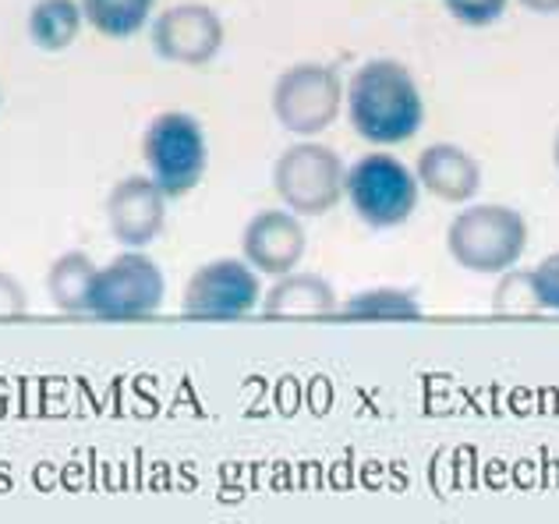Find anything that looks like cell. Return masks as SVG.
Instances as JSON below:
<instances>
[{
	"label": "cell",
	"instance_id": "obj_1",
	"mask_svg": "<svg viewBox=\"0 0 559 524\" xmlns=\"http://www.w3.org/2000/svg\"><path fill=\"white\" fill-rule=\"evenodd\" d=\"M344 110L355 135L376 150L411 142L425 124V96L411 68L393 57L365 61L344 85Z\"/></svg>",
	"mask_w": 559,
	"mask_h": 524
},
{
	"label": "cell",
	"instance_id": "obj_2",
	"mask_svg": "<svg viewBox=\"0 0 559 524\" xmlns=\"http://www.w3.org/2000/svg\"><path fill=\"white\" fill-rule=\"evenodd\" d=\"M447 252L461 270L499 276L527 252V221L503 202H467L447 227Z\"/></svg>",
	"mask_w": 559,
	"mask_h": 524
},
{
	"label": "cell",
	"instance_id": "obj_3",
	"mask_svg": "<svg viewBox=\"0 0 559 524\" xmlns=\"http://www.w3.org/2000/svg\"><path fill=\"white\" fill-rule=\"evenodd\" d=\"M344 199L365 227L393 230L415 216L421 181L415 167H407L401 156H393L390 150H372L347 167Z\"/></svg>",
	"mask_w": 559,
	"mask_h": 524
},
{
	"label": "cell",
	"instance_id": "obj_4",
	"mask_svg": "<svg viewBox=\"0 0 559 524\" xmlns=\"http://www.w3.org/2000/svg\"><path fill=\"white\" fill-rule=\"evenodd\" d=\"M145 174L167 199H185L202 184L210 170V139L195 114L164 110L145 124L142 135Z\"/></svg>",
	"mask_w": 559,
	"mask_h": 524
},
{
	"label": "cell",
	"instance_id": "obj_5",
	"mask_svg": "<svg viewBox=\"0 0 559 524\" xmlns=\"http://www.w3.org/2000/svg\"><path fill=\"white\" fill-rule=\"evenodd\" d=\"M347 167L341 153L326 142L298 139L290 142L273 164V192L280 206L298 216H326L344 199Z\"/></svg>",
	"mask_w": 559,
	"mask_h": 524
},
{
	"label": "cell",
	"instance_id": "obj_6",
	"mask_svg": "<svg viewBox=\"0 0 559 524\" xmlns=\"http://www.w3.org/2000/svg\"><path fill=\"white\" fill-rule=\"evenodd\" d=\"M270 107L276 124L294 139H319L344 110V82L330 64L298 61L273 82Z\"/></svg>",
	"mask_w": 559,
	"mask_h": 524
},
{
	"label": "cell",
	"instance_id": "obj_7",
	"mask_svg": "<svg viewBox=\"0 0 559 524\" xmlns=\"http://www.w3.org/2000/svg\"><path fill=\"white\" fill-rule=\"evenodd\" d=\"M164 301H167L164 266L145 249H124L107 266H99L90 295V315L142 319L164 309Z\"/></svg>",
	"mask_w": 559,
	"mask_h": 524
},
{
	"label": "cell",
	"instance_id": "obj_8",
	"mask_svg": "<svg viewBox=\"0 0 559 524\" xmlns=\"http://www.w3.org/2000/svg\"><path fill=\"white\" fill-rule=\"evenodd\" d=\"M262 273L245 255H219L188 276L181 312L205 319H241L262 309Z\"/></svg>",
	"mask_w": 559,
	"mask_h": 524
},
{
	"label": "cell",
	"instance_id": "obj_9",
	"mask_svg": "<svg viewBox=\"0 0 559 524\" xmlns=\"http://www.w3.org/2000/svg\"><path fill=\"white\" fill-rule=\"evenodd\" d=\"M150 39L159 61L202 68L224 50V19L210 4H174L150 22Z\"/></svg>",
	"mask_w": 559,
	"mask_h": 524
},
{
	"label": "cell",
	"instance_id": "obj_10",
	"mask_svg": "<svg viewBox=\"0 0 559 524\" xmlns=\"http://www.w3.org/2000/svg\"><path fill=\"white\" fill-rule=\"evenodd\" d=\"M167 195L150 174H128L107 195V227L124 249H145L167 227Z\"/></svg>",
	"mask_w": 559,
	"mask_h": 524
},
{
	"label": "cell",
	"instance_id": "obj_11",
	"mask_svg": "<svg viewBox=\"0 0 559 524\" xmlns=\"http://www.w3.org/2000/svg\"><path fill=\"white\" fill-rule=\"evenodd\" d=\"M308 252V235L301 216L287 206L259 210L241 230V255L252 262L262 276H284L301 266Z\"/></svg>",
	"mask_w": 559,
	"mask_h": 524
},
{
	"label": "cell",
	"instance_id": "obj_12",
	"mask_svg": "<svg viewBox=\"0 0 559 524\" xmlns=\"http://www.w3.org/2000/svg\"><path fill=\"white\" fill-rule=\"evenodd\" d=\"M415 174L421 181V192H429L450 206H467L481 188V164L475 153H467L457 142H432L425 145Z\"/></svg>",
	"mask_w": 559,
	"mask_h": 524
},
{
	"label": "cell",
	"instance_id": "obj_13",
	"mask_svg": "<svg viewBox=\"0 0 559 524\" xmlns=\"http://www.w3.org/2000/svg\"><path fill=\"white\" fill-rule=\"evenodd\" d=\"M262 312L266 315H333L341 312L336 290L326 276L319 273H284L262 295Z\"/></svg>",
	"mask_w": 559,
	"mask_h": 524
},
{
	"label": "cell",
	"instance_id": "obj_14",
	"mask_svg": "<svg viewBox=\"0 0 559 524\" xmlns=\"http://www.w3.org/2000/svg\"><path fill=\"white\" fill-rule=\"evenodd\" d=\"M96 273H99V266L93 262L90 252L71 249L64 255H57L47 270V295L53 301V309L64 315L90 312V295H93Z\"/></svg>",
	"mask_w": 559,
	"mask_h": 524
},
{
	"label": "cell",
	"instance_id": "obj_15",
	"mask_svg": "<svg viewBox=\"0 0 559 524\" xmlns=\"http://www.w3.org/2000/svg\"><path fill=\"white\" fill-rule=\"evenodd\" d=\"M85 22L82 0H36L28 8V39L43 53H64L79 39Z\"/></svg>",
	"mask_w": 559,
	"mask_h": 524
},
{
	"label": "cell",
	"instance_id": "obj_16",
	"mask_svg": "<svg viewBox=\"0 0 559 524\" xmlns=\"http://www.w3.org/2000/svg\"><path fill=\"white\" fill-rule=\"evenodd\" d=\"M341 315L344 319H379V323H411V319H421L425 309H421V301L404 287H369V290H358V295L344 298Z\"/></svg>",
	"mask_w": 559,
	"mask_h": 524
},
{
	"label": "cell",
	"instance_id": "obj_17",
	"mask_svg": "<svg viewBox=\"0 0 559 524\" xmlns=\"http://www.w3.org/2000/svg\"><path fill=\"white\" fill-rule=\"evenodd\" d=\"M85 22L107 39H131L156 19V0H82Z\"/></svg>",
	"mask_w": 559,
	"mask_h": 524
},
{
	"label": "cell",
	"instance_id": "obj_18",
	"mask_svg": "<svg viewBox=\"0 0 559 524\" xmlns=\"http://www.w3.org/2000/svg\"><path fill=\"white\" fill-rule=\"evenodd\" d=\"M496 312H535L538 309V295H535V281L532 270H507L499 273V287L492 295Z\"/></svg>",
	"mask_w": 559,
	"mask_h": 524
},
{
	"label": "cell",
	"instance_id": "obj_19",
	"mask_svg": "<svg viewBox=\"0 0 559 524\" xmlns=\"http://www.w3.org/2000/svg\"><path fill=\"white\" fill-rule=\"evenodd\" d=\"M450 19H457L467 28H489L507 14L510 0H443Z\"/></svg>",
	"mask_w": 559,
	"mask_h": 524
},
{
	"label": "cell",
	"instance_id": "obj_20",
	"mask_svg": "<svg viewBox=\"0 0 559 524\" xmlns=\"http://www.w3.org/2000/svg\"><path fill=\"white\" fill-rule=\"evenodd\" d=\"M532 281H535L538 309L559 315V252H549L538 262V266L532 270Z\"/></svg>",
	"mask_w": 559,
	"mask_h": 524
},
{
	"label": "cell",
	"instance_id": "obj_21",
	"mask_svg": "<svg viewBox=\"0 0 559 524\" xmlns=\"http://www.w3.org/2000/svg\"><path fill=\"white\" fill-rule=\"evenodd\" d=\"M28 309L25 287L8 270H0V315H22Z\"/></svg>",
	"mask_w": 559,
	"mask_h": 524
},
{
	"label": "cell",
	"instance_id": "obj_22",
	"mask_svg": "<svg viewBox=\"0 0 559 524\" xmlns=\"http://www.w3.org/2000/svg\"><path fill=\"white\" fill-rule=\"evenodd\" d=\"M518 4L535 14H559V0H518Z\"/></svg>",
	"mask_w": 559,
	"mask_h": 524
},
{
	"label": "cell",
	"instance_id": "obj_23",
	"mask_svg": "<svg viewBox=\"0 0 559 524\" xmlns=\"http://www.w3.org/2000/svg\"><path fill=\"white\" fill-rule=\"evenodd\" d=\"M552 164L559 170V128H556V139H552Z\"/></svg>",
	"mask_w": 559,
	"mask_h": 524
}]
</instances>
